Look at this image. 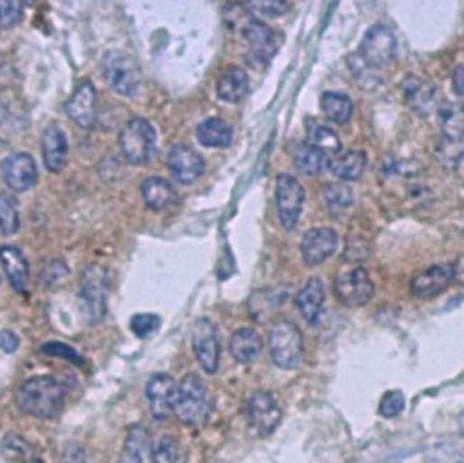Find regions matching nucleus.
I'll use <instances>...</instances> for the list:
<instances>
[{"mask_svg": "<svg viewBox=\"0 0 464 463\" xmlns=\"http://www.w3.org/2000/svg\"><path fill=\"white\" fill-rule=\"evenodd\" d=\"M154 445L149 430L144 425L127 429L120 463H154Z\"/></svg>", "mask_w": 464, "mask_h": 463, "instance_id": "aec40b11", "label": "nucleus"}, {"mask_svg": "<svg viewBox=\"0 0 464 463\" xmlns=\"http://www.w3.org/2000/svg\"><path fill=\"white\" fill-rule=\"evenodd\" d=\"M5 147H6V144H5V140H3V138H0V155L5 153Z\"/></svg>", "mask_w": 464, "mask_h": 463, "instance_id": "8fccbe9b", "label": "nucleus"}, {"mask_svg": "<svg viewBox=\"0 0 464 463\" xmlns=\"http://www.w3.org/2000/svg\"><path fill=\"white\" fill-rule=\"evenodd\" d=\"M23 3H3L0 0V26L14 28L23 21Z\"/></svg>", "mask_w": 464, "mask_h": 463, "instance_id": "79ce46f5", "label": "nucleus"}, {"mask_svg": "<svg viewBox=\"0 0 464 463\" xmlns=\"http://www.w3.org/2000/svg\"><path fill=\"white\" fill-rule=\"evenodd\" d=\"M15 402L24 414L53 420L64 409V387L51 376H33L19 387Z\"/></svg>", "mask_w": 464, "mask_h": 463, "instance_id": "f257e3e1", "label": "nucleus"}, {"mask_svg": "<svg viewBox=\"0 0 464 463\" xmlns=\"http://www.w3.org/2000/svg\"><path fill=\"white\" fill-rule=\"evenodd\" d=\"M403 97L406 106L419 117H430L435 109L437 88L417 75H408L403 80Z\"/></svg>", "mask_w": 464, "mask_h": 463, "instance_id": "f3484780", "label": "nucleus"}, {"mask_svg": "<svg viewBox=\"0 0 464 463\" xmlns=\"http://www.w3.org/2000/svg\"><path fill=\"white\" fill-rule=\"evenodd\" d=\"M338 233L330 227H312L302 241V257L309 268L321 266L338 248Z\"/></svg>", "mask_w": 464, "mask_h": 463, "instance_id": "4468645a", "label": "nucleus"}, {"mask_svg": "<svg viewBox=\"0 0 464 463\" xmlns=\"http://www.w3.org/2000/svg\"><path fill=\"white\" fill-rule=\"evenodd\" d=\"M107 295H109V275L107 269L91 264L82 271L79 284V300L82 313L89 324H98L107 313Z\"/></svg>", "mask_w": 464, "mask_h": 463, "instance_id": "7ed1b4c3", "label": "nucleus"}, {"mask_svg": "<svg viewBox=\"0 0 464 463\" xmlns=\"http://www.w3.org/2000/svg\"><path fill=\"white\" fill-rule=\"evenodd\" d=\"M140 193L144 202L147 203L149 209L153 211H162L165 207H169L174 198V187L171 185V182H167L162 176H149L140 184Z\"/></svg>", "mask_w": 464, "mask_h": 463, "instance_id": "cd10ccee", "label": "nucleus"}, {"mask_svg": "<svg viewBox=\"0 0 464 463\" xmlns=\"http://www.w3.org/2000/svg\"><path fill=\"white\" fill-rule=\"evenodd\" d=\"M70 144L66 133L59 126H50L42 135V156L48 171L60 173L66 165Z\"/></svg>", "mask_w": 464, "mask_h": 463, "instance_id": "4be33fe9", "label": "nucleus"}, {"mask_svg": "<svg viewBox=\"0 0 464 463\" xmlns=\"http://www.w3.org/2000/svg\"><path fill=\"white\" fill-rule=\"evenodd\" d=\"M374 293L376 286L363 268L343 269L334 279V295L347 307L367 306Z\"/></svg>", "mask_w": 464, "mask_h": 463, "instance_id": "0eeeda50", "label": "nucleus"}, {"mask_svg": "<svg viewBox=\"0 0 464 463\" xmlns=\"http://www.w3.org/2000/svg\"><path fill=\"white\" fill-rule=\"evenodd\" d=\"M174 416L183 425H201L210 412V398L205 382L198 374H187L176 387Z\"/></svg>", "mask_w": 464, "mask_h": 463, "instance_id": "f03ea898", "label": "nucleus"}, {"mask_svg": "<svg viewBox=\"0 0 464 463\" xmlns=\"http://www.w3.org/2000/svg\"><path fill=\"white\" fill-rule=\"evenodd\" d=\"M185 450L181 443L167 434L160 439L156 450H154V463H185Z\"/></svg>", "mask_w": 464, "mask_h": 463, "instance_id": "e433bc0d", "label": "nucleus"}, {"mask_svg": "<svg viewBox=\"0 0 464 463\" xmlns=\"http://www.w3.org/2000/svg\"><path fill=\"white\" fill-rule=\"evenodd\" d=\"M323 202L332 218H341L354 203V193L345 184H327L323 187Z\"/></svg>", "mask_w": 464, "mask_h": 463, "instance_id": "2f4dec72", "label": "nucleus"}, {"mask_svg": "<svg viewBox=\"0 0 464 463\" xmlns=\"http://www.w3.org/2000/svg\"><path fill=\"white\" fill-rule=\"evenodd\" d=\"M347 64H348V70L352 71V77L356 79V82L359 84L361 90H367V91H372V90H377L381 84H383V75L379 70L368 66L361 57L359 53H352L348 59H347Z\"/></svg>", "mask_w": 464, "mask_h": 463, "instance_id": "72a5a7b5", "label": "nucleus"}, {"mask_svg": "<svg viewBox=\"0 0 464 463\" xmlns=\"http://www.w3.org/2000/svg\"><path fill=\"white\" fill-rule=\"evenodd\" d=\"M176 383L169 374L158 373L153 374L145 383V398L149 403V411L154 420L163 421L174 409L176 398Z\"/></svg>", "mask_w": 464, "mask_h": 463, "instance_id": "2eb2a0df", "label": "nucleus"}, {"mask_svg": "<svg viewBox=\"0 0 464 463\" xmlns=\"http://www.w3.org/2000/svg\"><path fill=\"white\" fill-rule=\"evenodd\" d=\"M167 167L180 184H192L203 175L205 162L190 146L174 144L167 153Z\"/></svg>", "mask_w": 464, "mask_h": 463, "instance_id": "dca6fc26", "label": "nucleus"}, {"mask_svg": "<svg viewBox=\"0 0 464 463\" xmlns=\"http://www.w3.org/2000/svg\"><path fill=\"white\" fill-rule=\"evenodd\" d=\"M269 353L280 369H296L303 356V336L300 327L291 320H282L271 327Z\"/></svg>", "mask_w": 464, "mask_h": 463, "instance_id": "20e7f679", "label": "nucleus"}, {"mask_svg": "<svg viewBox=\"0 0 464 463\" xmlns=\"http://www.w3.org/2000/svg\"><path fill=\"white\" fill-rule=\"evenodd\" d=\"M196 138L205 147H227L232 142V128L221 118H207L198 124Z\"/></svg>", "mask_w": 464, "mask_h": 463, "instance_id": "c85d7f7f", "label": "nucleus"}, {"mask_svg": "<svg viewBox=\"0 0 464 463\" xmlns=\"http://www.w3.org/2000/svg\"><path fill=\"white\" fill-rule=\"evenodd\" d=\"M307 144L323 151L327 156L329 155H339L341 151V140L336 131L323 124H312L307 131Z\"/></svg>", "mask_w": 464, "mask_h": 463, "instance_id": "f704fd0d", "label": "nucleus"}, {"mask_svg": "<svg viewBox=\"0 0 464 463\" xmlns=\"http://www.w3.org/2000/svg\"><path fill=\"white\" fill-rule=\"evenodd\" d=\"M329 156L309 146V144H303L296 155H294V165L298 171H302L303 175H309V176H316V175H321L325 169H329Z\"/></svg>", "mask_w": 464, "mask_h": 463, "instance_id": "473e14b6", "label": "nucleus"}, {"mask_svg": "<svg viewBox=\"0 0 464 463\" xmlns=\"http://www.w3.org/2000/svg\"><path fill=\"white\" fill-rule=\"evenodd\" d=\"M19 336L14 333V331H5L3 335H0V347H3L5 353H15L19 349Z\"/></svg>", "mask_w": 464, "mask_h": 463, "instance_id": "49530a36", "label": "nucleus"}, {"mask_svg": "<svg viewBox=\"0 0 464 463\" xmlns=\"http://www.w3.org/2000/svg\"><path fill=\"white\" fill-rule=\"evenodd\" d=\"M451 84H453V91L457 97L464 99V64L457 66L453 75H451Z\"/></svg>", "mask_w": 464, "mask_h": 463, "instance_id": "de8ad7c7", "label": "nucleus"}, {"mask_svg": "<svg viewBox=\"0 0 464 463\" xmlns=\"http://www.w3.org/2000/svg\"><path fill=\"white\" fill-rule=\"evenodd\" d=\"M305 203V189L298 178L280 175L276 178V207L278 218L285 231H292L302 216Z\"/></svg>", "mask_w": 464, "mask_h": 463, "instance_id": "9d476101", "label": "nucleus"}, {"mask_svg": "<svg viewBox=\"0 0 464 463\" xmlns=\"http://www.w3.org/2000/svg\"><path fill=\"white\" fill-rule=\"evenodd\" d=\"M249 93V75L240 66H228L216 82V95L219 100L237 104Z\"/></svg>", "mask_w": 464, "mask_h": 463, "instance_id": "5701e85b", "label": "nucleus"}, {"mask_svg": "<svg viewBox=\"0 0 464 463\" xmlns=\"http://www.w3.org/2000/svg\"><path fill=\"white\" fill-rule=\"evenodd\" d=\"M247 8L265 17H280L289 10V5L282 3V0H271V3H251L247 5Z\"/></svg>", "mask_w": 464, "mask_h": 463, "instance_id": "c03bdc74", "label": "nucleus"}, {"mask_svg": "<svg viewBox=\"0 0 464 463\" xmlns=\"http://www.w3.org/2000/svg\"><path fill=\"white\" fill-rule=\"evenodd\" d=\"M124 158L131 165H144L151 160L156 144V131L145 118H131L118 138Z\"/></svg>", "mask_w": 464, "mask_h": 463, "instance_id": "423d86ee", "label": "nucleus"}, {"mask_svg": "<svg viewBox=\"0 0 464 463\" xmlns=\"http://www.w3.org/2000/svg\"><path fill=\"white\" fill-rule=\"evenodd\" d=\"M437 120L442 133V140L464 144V104L442 102L437 108Z\"/></svg>", "mask_w": 464, "mask_h": 463, "instance_id": "b1692460", "label": "nucleus"}, {"mask_svg": "<svg viewBox=\"0 0 464 463\" xmlns=\"http://www.w3.org/2000/svg\"><path fill=\"white\" fill-rule=\"evenodd\" d=\"M162 326V320L158 315H151V313H140L135 315L131 318V331L135 333V336L138 338H149L151 335H154Z\"/></svg>", "mask_w": 464, "mask_h": 463, "instance_id": "58836bf2", "label": "nucleus"}, {"mask_svg": "<svg viewBox=\"0 0 464 463\" xmlns=\"http://www.w3.org/2000/svg\"><path fill=\"white\" fill-rule=\"evenodd\" d=\"M459 430H460V436L464 438V411L459 414Z\"/></svg>", "mask_w": 464, "mask_h": 463, "instance_id": "09e8293b", "label": "nucleus"}, {"mask_svg": "<svg viewBox=\"0 0 464 463\" xmlns=\"http://www.w3.org/2000/svg\"><path fill=\"white\" fill-rule=\"evenodd\" d=\"M21 227L19 209L14 196L0 191V231L5 235H15Z\"/></svg>", "mask_w": 464, "mask_h": 463, "instance_id": "c9c22d12", "label": "nucleus"}, {"mask_svg": "<svg viewBox=\"0 0 464 463\" xmlns=\"http://www.w3.org/2000/svg\"><path fill=\"white\" fill-rule=\"evenodd\" d=\"M357 53L368 66L376 70L392 64L397 55L395 33L385 24H374L367 30Z\"/></svg>", "mask_w": 464, "mask_h": 463, "instance_id": "6e6552de", "label": "nucleus"}, {"mask_svg": "<svg viewBox=\"0 0 464 463\" xmlns=\"http://www.w3.org/2000/svg\"><path fill=\"white\" fill-rule=\"evenodd\" d=\"M190 340H192L194 356H196L198 364L201 365V369L207 374H214L218 371L219 353H221L219 336H218V329H216L214 322L205 317L198 318L192 324Z\"/></svg>", "mask_w": 464, "mask_h": 463, "instance_id": "9b49d317", "label": "nucleus"}, {"mask_svg": "<svg viewBox=\"0 0 464 463\" xmlns=\"http://www.w3.org/2000/svg\"><path fill=\"white\" fill-rule=\"evenodd\" d=\"M59 463H86V454L82 447L75 443H68L59 456Z\"/></svg>", "mask_w": 464, "mask_h": 463, "instance_id": "a18cd8bd", "label": "nucleus"}, {"mask_svg": "<svg viewBox=\"0 0 464 463\" xmlns=\"http://www.w3.org/2000/svg\"><path fill=\"white\" fill-rule=\"evenodd\" d=\"M424 463H464V438H446L432 445Z\"/></svg>", "mask_w": 464, "mask_h": 463, "instance_id": "c756f323", "label": "nucleus"}, {"mask_svg": "<svg viewBox=\"0 0 464 463\" xmlns=\"http://www.w3.org/2000/svg\"><path fill=\"white\" fill-rule=\"evenodd\" d=\"M320 104H321L323 115L329 120H332L334 124H347L354 111L350 97H347L343 93H336V91L323 93Z\"/></svg>", "mask_w": 464, "mask_h": 463, "instance_id": "7c9ffc66", "label": "nucleus"}, {"mask_svg": "<svg viewBox=\"0 0 464 463\" xmlns=\"http://www.w3.org/2000/svg\"><path fill=\"white\" fill-rule=\"evenodd\" d=\"M95 108H97V91L89 80H82L77 84L73 95L66 102L68 117L84 129H89L95 122Z\"/></svg>", "mask_w": 464, "mask_h": 463, "instance_id": "a211bd4d", "label": "nucleus"}, {"mask_svg": "<svg viewBox=\"0 0 464 463\" xmlns=\"http://www.w3.org/2000/svg\"><path fill=\"white\" fill-rule=\"evenodd\" d=\"M296 306L309 326H318L325 306V288L320 279H311L298 293Z\"/></svg>", "mask_w": 464, "mask_h": 463, "instance_id": "412c9836", "label": "nucleus"}, {"mask_svg": "<svg viewBox=\"0 0 464 463\" xmlns=\"http://www.w3.org/2000/svg\"><path fill=\"white\" fill-rule=\"evenodd\" d=\"M3 452L15 463L35 461V447L19 436H8L3 443Z\"/></svg>", "mask_w": 464, "mask_h": 463, "instance_id": "4c0bfd02", "label": "nucleus"}, {"mask_svg": "<svg viewBox=\"0 0 464 463\" xmlns=\"http://www.w3.org/2000/svg\"><path fill=\"white\" fill-rule=\"evenodd\" d=\"M457 277H459L457 264L453 262L435 264L412 279L410 293L419 300H432L442 295L455 282Z\"/></svg>", "mask_w": 464, "mask_h": 463, "instance_id": "f8f14e48", "label": "nucleus"}, {"mask_svg": "<svg viewBox=\"0 0 464 463\" xmlns=\"http://www.w3.org/2000/svg\"><path fill=\"white\" fill-rule=\"evenodd\" d=\"M435 155L439 156V160L444 165H455L460 160V156L464 155V144H453V142L441 140V144L435 149Z\"/></svg>", "mask_w": 464, "mask_h": 463, "instance_id": "37998d69", "label": "nucleus"}, {"mask_svg": "<svg viewBox=\"0 0 464 463\" xmlns=\"http://www.w3.org/2000/svg\"><path fill=\"white\" fill-rule=\"evenodd\" d=\"M41 353L46 354V356H55V358H62L66 362H71L75 365H82L84 364V358L71 347V345H66L62 342H48L41 347Z\"/></svg>", "mask_w": 464, "mask_h": 463, "instance_id": "a19ab883", "label": "nucleus"}, {"mask_svg": "<svg viewBox=\"0 0 464 463\" xmlns=\"http://www.w3.org/2000/svg\"><path fill=\"white\" fill-rule=\"evenodd\" d=\"M247 421L256 436H271L282 421V407L273 392L256 391L247 400Z\"/></svg>", "mask_w": 464, "mask_h": 463, "instance_id": "1a4fd4ad", "label": "nucleus"}, {"mask_svg": "<svg viewBox=\"0 0 464 463\" xmlns=\"http://www.w3.org/2000/svg\"><path fill=\"white\" fill-rule=\"evenodd\" d=\"M0 262H3L12 288L17 293H23L30 279V264L26 255L17 246H3L0 248Z\"/></svg>", "mask_w": 464, "mask_h": 463, "instance_id": "393cba45", "label": "nucleus"}, {"mask_svg": "<svg viewBox=\"0 0 464 463\" xmlns=\"http://www.w3.org/2000/svg\"><path fill=\"white\" fill-rule=\"evenodd\" d=\"M5 184L17 193L32 189L39 180L37 162L30 153H14L10 155L0 167Z\"/></svg>", "mask_w": 464, "mask_h": 463, "instance_id": "ddd939ff", "label": "nucleus"}, {"mask_svg": "<svg viewBox=\"0 0 464 463\" xmlns=\"http://www.w3.org/2000/svg\"><path fill=\"white\" fill-rule=\"evenodd\" d=\"M102 75L107 86L122 97H135L140 90V68L133 57L124 52L113 50L104 55Z\"/></svg>", "mask_w": 464, "mask_h": 463, "instance_id": "39448f33", "label": "nucleus"}, {"mask_svg": "<svg viewBox=\"0 0 464 463\" xmlns=\"http://www.w3.org/2000/svg\"><path fill=\"white\" fill-rule=\"evenodd\" d=\"M406 405V398L401 391H388L383 394L381 402H379V414L383 418H395L403 412Z\"/></svg>", "mask_w": 464, "mask_h": 463, "instance_id": "ea45409f", "label": "nucleus"}, {"mask_svg": "<svg viewBox=\"0 0 464 463\" xmlns=\"http://www.w3.org/2000/svg\"><path fill=\"white\" fill-rule=\"evenodd\" d=\"M329 169L341 182L359 180L367 169V155L363 151H347L336 155L329 162Z\"/></svg>", "mask_w": 464, "mask_h": 463, "instance_id": "bb28decb", "label": "nucleus"}, {"mask_svg": "<svg viewBox=\"0 0 464 463\" xmlns=\"http://www.w3.org/2000/svg\"><path fill=\"white\" fill-rule=\"evenodd\" d=\"M228 351L238 364H253L262 353V338L255 329L244 327L232 333Z\"/></svg>", "mask_w": 464, "mask_h": 463, "instance_id": "a878e982", "label": "nucleus"}, {"mask_svg": "<svg viewBox=\"0 0 464 463\" xmlns=\"http://www.w3.org/2000/svg\"><path fill=\"white\" fill-rule=\"evenodd\" d=\"M242 33L256 59L269 62L273 59V55L278 52V35L264 21L249 19L246 23Z\"/></svg>", "mask_w": 464, "mask_h": 463, "instance_id": "6ab92c4d", "label": "nucleus"}]
</instances>
